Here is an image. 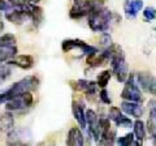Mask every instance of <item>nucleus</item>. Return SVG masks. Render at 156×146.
<instances>
[{"label":"nucleus","mask_w":156,"mask_h":146,"mask_svg":"<svg viewBox=\"0 0 156 146\" xmlns=\"http://www.w3.org/2000/svg\"><path fill=\"white\" fill-rule=\"evenodd\" d=\"M133 142H134V133H128L124 137H120L117 140V144L121 146H130L133 145Z\"/></svg>","instance_id":"25"},{"label":"nucleus","mask_w":156,"mask_h":146,"mask_svg":"<svg viewBox=\"0 0 156 146\" xmlns=\"http://www.w3.org/2000/svg\"><path fill=\"white\" fill-rule=\"evenodd\" d=\"M117 14L112 13L109 9L104 8L103 5L95 7L89 13V26L92 31L104 33L109 29L111 22H113V18Z\"/></svg>","instance_id":"1"},{"label":"nucleus","mask_w":156,"mask_h":146,"mask_svg":"<svg viewBox=\"0 0 156 146\" xmlns=\"http://www.w3.org/2000/svg\"><path fill=\"white\" fill-rule=\"evenodd\" d=\"M9 64H14L22 69H31L34 67V57L31 55H16Z\"/></svg>","instance_id":"14"},{"label":"nucleus","mask_w":156,"mask_h":146,"mask_svg":"<svg viewBox=\"0 0 156 146\" xmlns=\"http://www.w3.org/2000/svg\"><path fill=\"white\" fill-rule=\"evenodd\" d=\"M70 86L77 91H83L87 97L94 95V94H96V91H98V84L95 81H90V80L70 81Z\"/></svg>","instance_id":"9"},{"label":"nucleus","mask_w":156,"mask_h":146,"mask_svg":"<svg viewBox=\"0 0 156 146\" xmlns=\"http://www.w3.org/2000/svg\"><path fill=\"white\" fill-rule=\"evenodd\" d=\"M121 98L124 100L138 102V103L143 102V94L140 91L138 84L135 82V77L133 75L128 76V78L125 80V86L122 89V93H121Z\"/></svg>","instance_id":"4"},{"label":"nucleus","mask_w":156,"mask_h":146,"mask_svg":"<svg viewBox=\"0 0 156 146\" xmlns=\"http://www.w3.org/2000/svg\"><path fill=\"white\" fill-rule=\"evenodd\" d=\"M65 144L69 145V146H82L85 144L83 133H82V130L78 128V126H73V128H70Z\"/></svg>","instance_id":"13"},{"label":"nucleus","mask_w":156,"mask_h":146,"mask_svg":"<svg viewBox=\"0 0 156 146\" xmlns=\"http://www.w3.org/2000/svg\"><path fill=\"white\" fill-rule=\"evenodd\" d=\"M138 86H140L144 91L156 95V77H154L150 73H138Z\"/></svg>","instance_id":"10"},{"label":"nucleus","mask_w":156,"mask_h":146,"mask_svg":"<svg viewBox=\"0 0 156 146\" xmlns=\"http://www.w3.org/2000/svg\"><path fill=\"white\" fill-rule=\"evenodd\" d=\"M121 110H122L125 114L134 116L136 119H139L144 112V110H143V107L140 106V103H138V102H131V100H124L122 103H121Z\"/></svg>","instance_id":"11"},{"label":"nucleus","mask_w":156,"mask_h":146,"mask_svg":"<svg viewBox=\"0 0 156 146\" xmlns=\"http://www.w3.org/2000/svg\"><path fill=\"white\" fill-rule=\"evenodd\" d=\"M155 30H156V29H155Z\"/></svg>","instance_id":"33"},{"label":"nucleus","mask_w":156,"mask_h":146,"mask_svg":"<svg viewBox=\"0 0 156 146\" xmlns=\"http://www.w3.org/2000/svg\"><path fill=\"white\" fill-rule=\"evenodd\" d=\"M143 8V0H125L124 3V11L128 18L136 17Z\"/></svg>","instance_id":"12"},{"label":"nucleus","mask_w":156,"mask_h":146,"mask_svg":"<svg viewBox=\"0 0 156 146\" xmlns=\"http://www.w3.org/2000/svg\"><path fill=\"white\" fill-rule=\"evenodd\" d=\"M107 61V59L103 56V53L101 52H94V53H90V55H87L86 57V63H87V65L89 67H101V65H104V63Z\"/></svg>","instance_id":"19"},{"label":"nucleus","mask_w":156,"mask_h":146,"mask_svg":"<svg viewBox=\"0 0 156 146\" xmlns=\"http://www.w3.org/2000/svg\"><path fill=\"white\" fill-rule=\"evenodd\" d=\"M101 43H103L104 46L108 47L109 45H112V38L108 33H103V37H101Z\"/></svg>","instance_id":"31"},{"label":"nucleus","mask_w":156,"mask_h":146,"mask_svg":"<svg viewBox=\"0 0 156 146\" xmlns=\"http://www.w3.org/2000/svg\"><path fill=\"white\" fill-rule=\"evenodd\" d=\"M38 86H39V80L37 77L35 76H27L25 78L16 82V84H13L8 90H5L4 93L0 94V104H4L9 99H12L14 97H17L22 93L37 90Z\"/></svg>","instance_id":"2"},{"label":"nucleus","mask_w":156,"mask_h":146,"mask_svg":"<svg viewBox=\"0 0 156 146\" xmlns=\"http://www.w3.org/2000/svg\"><path fill=\"white\" fill-rule=\"evenodd\" d=\"M85 116H86V126H89V132L92 134L94 140L98 142L100 140V133H101L100 118L92 110H87L85 112Z\"/></svg>","instance_id":"8"},{"label":"nucleus","mask_w":156,"mask_h":146,"mask_svg":"<svg viewBox=\"0 0 156 146\" xmlns=\"http://www.w3.org/2000/svg\"><path fill=\"white\" fill-rule=\"evenodd\" d=\"M111 76H112V72L109 71H103L101 73L98 75V78H96V84L99 87H105L108 85V82L111 80Z\"/></svg>","instance_id":"22"},{"label":"nucleus","mask_w":156,"mask_h":146,"mask_svg":"<svg viewBox=\"0 0 156 146\" xmlns=\"http://www.w3.org/2000/svg\"><path fill=\"white\" fill-rule=\"evenodd\" d=\"M147 128H148L150 134L152 136L154 142L156 144V114L150 112V118L147 121Z\"/></svg>","instance_id":"23"},{"label":"nucleus","mask_w":156,"mask_h":146,"mask_svg":"<svg viewBox=\"0 0 156 146\" xmlns=\"http://www.w3.org/2000/svg\"><path fill=\"white\" fill-rule=\"evenodd\" d=\"M61 48L64 52H70L72 50H74V48H80L82 51L83 55H90V53H94V52H98V47L95 46H90L89 43H86L81 39H65L62 41L61 43Z\"/></svg>","instance_id":"6"},{"label":"nucleus","mask_w":156,"mask_h":146,"mask_svg":"<svg viewBox=\"0 0 156 146\" xmlns=\"http://www.w3.org/2000/svg\"><path fill=\"white\" fill-rule=\"evenodd\" d=\"M143 18L144 21L151 22L156 18V8L155 7H146L143 9Z\"/></svg>","instance_id":"24"},{"label":"nucleus","mask_w":156,"mask_h":146,"mask_svg":"<svg viewBox=\"0 0 156 146\" xmlns=\"http://www.w3.org/2000/svg\"><path fill=\"white\" fill-rule=\"evenodd\" d=\"M5 18H7L9 22L14 24V25H22V24L29 18V16H27L25 12H22V11L13 9V11H11L9 13L5 14Z\"/></svg>","instance_id":"17"},{"label":"nucleus","mask_w":156,"mask_h":146,"mask_svg":"<svg viewBox=\"0 0 156 146\" xmlns=\"http://www.w3.org/2000/svg\"><path fill=\"white\" fill-rule=\"evenodd\" d=\"M14 126V118L11 112L0 114V133L9 132Z\"/></svg>","instance_id":"16"},{"label":"nucleus","mask_w":156,"mask_h":146,"mask_svg":"<svg viewBox=\"0 0 156 146\" xmlns=\"http://www.w3.org/2000/svg\"><path fill=\"white\" fill-rule=\"evenodd\" d=\"M29 2H30V3H33V4H38L39 2H41V0H29Z\"/></svg>","instance_id":"32"},{"label":"nucleus","mask_w":156,"mask_h":146,"mask_svg":"<svg viewBox=\"0 0 156 146\" xmlns=\"http://www.w3.org/2000/svg\"><path fill=\"white\" fill-rule=\"evenodd\" d=\"M29 17L31 18L34 25L39 26L43 21V9L41 7H38L37 4H33L31 9H30V13H29Z\"/></svg>","instance_id":"20"},{"label":"nucleus","mask_w":156,"mask_h":146,"mask_svg":"<svg viewBox=\"0 0 156 146\" xmlns=\"http://www.w3.org/2000/svg\"><path fill=\"white\" fill-rule=\"evenodd\" d=\"M31 133L29 129L25 128H17V129H11L7 137V144L9 145H25L30 142Z\"/></svg>","instance_id":"7"},{"label":"nucleus","mask_w":156,"mask_h":146,"mask_svg":"<svg viewBox=\"0 0 156 146\" xmlns=\"http://www.w3.org/2000/svg\"><path fill=\"white\" fill-rule=\"evenodd\" d=\"M33 102L34 98L31 95V91H26V93H22L5 102V108L7 111H21L29 108L33 104Z\"/></svg>","instance_id":"5"},{"label":"nucleus","mask_w":156,"mask_h":146,"mask_svg":"<svg viewBox=\"0 0 156 146\" xmlns=\"http://www.w3.org/2000/svg\"><path fill=\"white\" fill-rule=\"evenodd\" d=\"M116 123V125L117 126H121V128H130L131 125H133V121H131V119L130 118H128V116H121V118L117 120V121H115Z\"/></svg>","instance_id":"27"},{"label":"nucleus","mask_w":156,"mask_h":146,"mask_svg":"<svg viewBox=\"0 0 156 146\" xmlns=\"http://www.w3.org/2000/svg\"><path fill=\"white\" fill-rule=\"evenodd\" d=\"M11 73L12 71L9 67H0V85L11 77Z\"/></svg>","instance_id":"28"},{"label":"nucleus","mask_w":156,"mask_h":146,"mask_svg":"<svg viewBox=\"0 0 156 146\" xmlns=\"http://www.w3.org/2000/svg\"><path fill=\"white\" fill-rule=\"evenodd\" d=\"M111 65H112V72L116 75L117 81L120 82H125V80L129 76V71H128V64L125 60V55L122 48L119 46V48L113 52V55L111 56Z\"/></svg>","instance_id":"3"},{"label":"nucleus","mask_w":156,"mask_h":146,"mask_svg":"<svg viewBox=\"0 0 156 146\" xmlns=\"http://www.w3.org/2000/svg\"><path fill=\"white\" fill-rule=\"evenodd\" d=\"M133 128H134V138H136L140 142H143V140L146 138V126L142 120H135L133 123Z\"/></svg>","instance_id":"21"},{"label":"nucleus","mask_w":156,"mask_h":146,"mask_svg":"<svg viewBox=\"0 0 156 146\" xmlns=\"http://www.w3.org/2000/svg\"><path fill=\"white\" fill-rule=\"evenodd\" d=\"M17 53V47L14 46H4L0 47V65L5 61H9L12 57L16 56Z\"/></svg>","instance_id":"18"},{"label":"nucleus","mask_w":156,"mask_h":146,"mask_svg":"<svg viewBox=\"0 0 156 146\" xmlns=\"http://www.w3.org/2000/svg\"><path fill=\"white\" fill-rule=\"evenodd\" d=\"M121 116H122V112H121V110L119 108V107H115L112 106L109 108V112H108V119L112 120V121H117Z\"/></svg>","instance_id":"26"},{"label":"nucleus","mask_w":156,"mask_h":146,"mask_svg":"<svg viewBox=\"0 0 156 146\" xmlns=\"http://www.w3.org/2000/svg\"><path fill=\"white\" fill-rule=\"evenodd\" d=\"M13 9L9 0H0V12H11Z\"/></svg>","instance_id":"30"},{"label":"nucleus","mask_w":156,"mask_h":146,"mask_svg":"<svg viewBox=\"0 0 156 146\" xmlns=\"http://www.w3.org/2000/svg\"><path fill=\"white\" fill-rule=\"evenodd\" d=\"M99 98L104 104H111L112 103V100L109 98V94H108V91L105 90V87H101V91L99 93Z\"/></svg>","instance_id":"29"},{"label":"nucleus","mask_w":156,"mask_h":146,"mask_svg":"<svg viewBox=\"0 0 156 146\" xmlns=\"http://www.w3.org/2000/svg\"><path fill=\"white\" fill-rule=\"evenodd\" d=\"M72 111H73V116L74 119L78 121L80 124L81 129H86V116H85V112H83V107H82L81 103H78L77 100H73L72 103Z\"/></svg>","instance_id":"15"}]
</instances>
